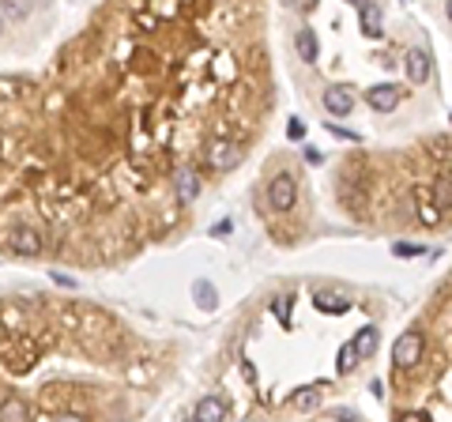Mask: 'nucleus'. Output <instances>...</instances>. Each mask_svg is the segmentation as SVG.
I'll use <instances>...</instances> for the list:
<instances>
[{
    "mask_svg": "<svg viewBox=\"0 0 452 422\" xmlns=\"http://www.w3.org/2000/svg\"><path fill=\"white\" fill-rule=\"evenodd\" d=\"M294 200H298V181H294V174H275L272 185H268V204H272V211H290V207H294Z\"/></svg>",
    "mask_w": 452,
    "mask_h": 422,
    "instance_id": "nucleus-1",
    "label": "nucleus"
},
{
    "mask_svg": "<svg viewBox=\"0 0 452 422\" xmlns=\"http://www.w3.org/2000/svg\"><path fill=\"white\" fill-rule=\"evenodd\" d=\"M433 200H437V207L452 211V185H448V181H437V185H433Z\"/></svg>",
    "mask_w": 452,
    "mask_h": 422,
    "instance_id": "nucleus-19",
    "label": "nucleus"
},
{
    "mask_svg": "<svg viewBox=\"0 0 452 422\" xmlns=\"http://www.w3.org/2000/svg\"><path fill=\"white\" fill-rule=\"evenodd\" d=\"M53 283H61V287H76L72 275H64V272H53Z\"/></svg>",
    "mask_w": 452,
    "mask_h": 422,
    "instance_id": "nucleus-25",
    "label": "nucleus"
},
{
    "mask_svg": "<svg viewBox=\"0 0 452 422\" xmlns=\"http://www.w3.org/2000/svg\"><path fill=\"white\" fill-rule=\"evenodd\" d=\"M0 31H4V16H0Z\"/></svg>",
    "mask_w": 452,
    "mask_h": 422,
    "instance_id": "nucleus-29",
    "label": "nucleus"
},
{
    "mask_svg": "<svg viewBox=\"0 0 452 422\" xmlns=\"http://www.w3.org/2000/svg\"><path fill=\"white\" fill-rule=\"evenodd\" d=\"M207 163L215 170H234L237 163H242V148L230 140H211L207 143Z\"/></svg>",
    "mask_w": 452,
    "mask_h": 422,
    "instance_id": "nucleus-3",
    "label": "nucleus"
},
{
    "mask_svg": "<svg viewBox=\"0 0 452 422\" xmlns=\"http://www.w3.org/2000/svg\"><path fill=\"white\" fill-rule=\"evenodd\" d=\"M0 422H31V407L23 396H4L0 400Z\"/></svg>",
    "mask_w": 452,
    "mask_h": 422,
    "instance_id": "nucleus-10",
    "label": "nucleus"
},
{
    "mask_svg": "<svg viewBox=\"0 0 452 422\" xmlns=\"http://www.w3.org/2000/svg\"><path fill=\"white\" fill-rule=\"evenodd\" d=\"M294 407H298V411H313V407H317V388H313V385L298 388V392H294Z\"/></svg>",
    "mask_w": 452,
    "mask_h": 422,
    "instance_id": "nucleus-15",
    "label": "nucleus"
},
{
    "mask_svg": "<svg viewBox=\"0 0 452 422\" xmlns=\"http://www.w3.org/2000/svg\"><path fill=\"white\" fill-rule=\"evenodd\" d=\"M196 302H200L204 309H215V287H211L207 279L196 283Z\"/></svg>",
    "mask_w": 452,
    "mask_h": 422,
    "instance_id": "nucleus-17",
    "label": "nucleus"
},
{
    "mask_svg": "<svg viewBox=\"0 0 452 422\" xmlns=\"http://www.w3.org/2000/svg\"><path fill=\"white\" fill-rule=\"evenodd\" d=\"M294 46H298V57L305 64H317V53H321V46H317V34L309 31V26H302V31L294 34Z\"/></svg>",
    "mask_w": 452,
    "mask_h": 422,
    "instance_id": "nucleus-12",
    "label": "nucleus"
},
{
    "mask_svg": "<svg viewBox=\"0 0 452 422\" xmlns=\"http://www.w3.org/2000/svg\"><path fill=\"white\" fill-rule=\"evenodd\" d=\"M230 230H234V222H230V219H222V222H215V227H211V234H215V237L230 234Z\"/></svg>",
    "mask_w": 452,
    "mask_h": 422,
    "instance_id": "nucleus-23",
    "label": "nucleus"
},
{
    "mask_svg": "<svg viewBox=\"0 0 452 422\" xmlns=\"http://www.w3.org/2000/svg\"><path fill=\"white\" fill-rule=\"evenodd\" d=\"M57 422H83V418H76V415H61Z\"/></svg>",
    "mask_w": 452,
    "mask_h": 422,
    "instance_id": "nucleus-27",
    "label": "nucleus"
},
{
    "mask_svg": "<svg viewBox=\"0 0 452 422\" xmlns=\"http://www.w3.org/2000/svg\"><path fill=\"white\" fill-rule=\"evenodd\" d=\"M354 351H358V359H369V354L377 351V328H362V332H358L354 339Z\"/></svg>",
    "mask_w": 452,
    "mask_h": 422,
    "instance_id": "nucleus-14",
    "label": "nucleus"
},
{
    "mask_svg": "<svg viewBox=\"0 0 452 422\" xmlns=\"http://www.w3.org/2000/svg\"><path fill=\"white\" fill-rule=\"evenodd\" d=\"M404 68H407V79H411V83H426V79L433 76V68H430V53H426V49H407Z\"/></svg>",
    "mask_w": 452,
    "mask_h": 422,
    "instance_id": "nucleus-5",
    "label": "nucleus"
},
{
    "mask_svg": "<svg viewBox=\"0 0 452 422\" xmlns=\"http://www.w3.org/2000/svg\"><path fill=\"white\" fill-rule=\"evenodd\" d=\"M174 181H178V200L181 204H192L196 196H200V174H196L192 166H181L174 174Z\"/></svg>",
    "mask_w": 452,
    "mask_h": 422,
    "instance_id": "nucleus-8",
    "label": "nucleus"
},
{
    "mask_svg": "<svg viewBox=\"0 0 452 422\" xmlns=\"http://www.w3.org/2000/svg\"><path fill=\"white\" fill-rule=\"evenodd\" d=\"M400 422H426V415H422V411H407V415H400Z\"/></svg>",
    "mask_w": 452,
    "mask_h": 422,
    "instance_id": "nucleus-26",
    "label": "nucleus"
},
{
    "mask_svg": "<svg viewBox=\"0 0 452 422\" xmlns=\"http://www.w3.org/2000/svg\"><path fill=\"white\" fill-rule=\"evenodd\" d=\"M305 163H309V166H321V163H324V151H317V148H305Z\"/></svg>",
    "mask_w": 452,
    "mask_h": 422,
    "instance_id": "nucleus-22",
    "label": "nucleus"
},
{
    "mask_svg": "<svg viewBox=\"0 0 452 422\" xmlns=\"http://www.w3.org/2000/svg\"><path fill=\"white\" fill-rule=\"evenodd\" d=\"M226 418V403L219 396H204L200 403H196V422H222Z\"/></svg>",
    "mask_w": 452,
    "mask_h": 422,
    "instance_id": "nucleus-11",
    "label": "nucleus"
},
{
    "mask_svg": "<svg viewBox=\"0 0 452 422\" xmlns=\"http://www.w3.org/2000/svg\"><path fill=\"white\" fill-rule=\"evenodd\" d=\"M358 362H362V359H358L354 343H347V347H343V351H339V362H336V366H339V374H351V369H354Z\"/></svg>",
    "mask_w": 452,
    "mask_h": 422,
    "instance_id": "nucleus-16",
    "label": "nucleus"
},
{
    "mask_svg": "<svg viewBox=\"0 0 452 422\" xmlns=\"http://www.w3.org/2000/svg\"><path fill=\"white\" fill-rule=\"evenodd\" d=\"M287 136H290V140H302V136H305V125H302V117H290V125H287Z\"/></svg>",
    "mask_w": 452,
    "mask_h": 422,
    "instance_id": "nucleus-21",
    "label": "nucleus"
},
{
    "mask_svg": "<svg viewBox=\"0 0 452 422\" xmlns=\"http://www.w3.org/2000/svg\"><path fill=\"white\" fill-rule=\"evenodd\" d=\"M445 16H448V19H452V0H448V4H445Z\"/></svg>",
    "mask_w": 452,
    "mask_h": 422,
    "instance_id": "nucleus-28",
    "label": "nucleus"
},
{
    "mask_svg": "<svg viewBox=\"0 0 452 422\" xmlns=\"http://www.w3.org/2000/svg\"><path fill=\"white\" fill-rule=\"evenodd\" d=\"M11 249H16L19 257H38L42 253V234H38L34 227H16V234H11Z\"/></svg>",
    "mask_w": 452,
    "mask_h": 422,
    "instance_id": "nucleus-6",
    "label": "nucleus"
},
{
    "mask_svg": "<svg viewBox=\"0 0 452 422\" xmlns=\"http://www.w3.org/2000/svg\"><path fill=\"white\" fill-rule=\"evenodd\" d=\"M422 336L418 332H404L400 339H396V347H392V362L400 366V369H411V366H418V359H422Z\"/></svg>",
    "mask_w": 452,
    "mask_h": 422,
    "instance_id": "nucleus-2",
    "label": "nucleus"
},
{
    "mask_svg": "<svg viewBox=\"0 0 452 422\" xmlns=\"http://www.w3.org/2000/svg\"><path fill=\"white\" fill-rule=\"evenodd\" d=\"M400 98L404 95H400V87H396V83H377V87L366 91V102L374 106L377 113H392L396 106H400Z\"/></svg>",
    "mask_w": 452,
    "mask_h": 422,
    "instance_id": "nucleus-4",
    "label": "nucleus"
},
{
    "mask_svg": "<svg viewBox=\"0 0 452 422\" xmlns=\"http://www.w3.org/2000/svg\"><path fill=\"white\" fill-rule=\"evenodd\" d=\"M426 245H415V242H396L392 245V257H422Z\"/></svg>",
    "mask_w": 452,
    "mask_h": 422,
    "instance_id": "nucleus-20",
    "label": "nucleus"
},
{
    "mask_svg": "<svg viewBox=\"0 0 452 422\" xmlns=\"http://www.w3.org/2000/svg\"><path fill=\"white\" fill-rule=\"evenodd\" d=\"M313 306L321 309V313H347L351 309V298L347 294H339V290H313Z\"/></svg>",
    "mask_w": 452,
    "mask_h": 422,
    "instance_id": "nucleus-9",
    "label": "nucleus"
},
{
    "mask_svg": "<svg viewBox=\"0 0 452 422\" xmlns=\"http://www.w3.org/2000/svg\"><path fill=\"white\" fill-rule=\"evenodd\" d=\"M324 110L332 117H347L354 110V95H351V87H328L324 91Z\"/></svg>",
    "mask_w": 452,
    "mask_h": 422,
    "instance_id": "nucleus-7",
    "label": "nucleus"
},
{
    "mask_svg": "<svg viewBox=\"0 0 452 422\" xmlns=\"http://www.w3.org/2000/svg\"><path fill=\"white\" fill-rule=\"evenodd\" d=\"M358 16H362V31L366 34H381V8L369 0H358Z\"/></svg>",
    "mask_w": 452,
    "mask_h": 422,
    "instance_id": "nucleus-13",
    "label": "nucleus"
},
{
    "mask_svg": "<svg viewBox=\"0 0 452 422\" xmlns=\"http://www.w3.org/2000/svg\"><path fill=\"white\" fill-rule=\"evenodd\" d=\"M275 313L279 316H290V298H275Z\"/></svg>",
    "mask_w": 452,
    "mask_h": 422,
    "instance_id": "nucleus-24",
    "label": "nucleus"
},
{
    "mask_svg": "<svg viewBox=\"0 0 452 422\" xmlns=\"http://www.w3.org/2000/svg\"><path fill=\"white\" fill-rule=\"evenodd\" d=\"M0 16H8V19H26V16H31V4H16V0H4V4H0Z\"/></svg>",
    "mask_w": 452,
    "mask_h": 422,
    "instance_id": "nucleus-18",
    "label": "nucleus"
}]
</instances>
